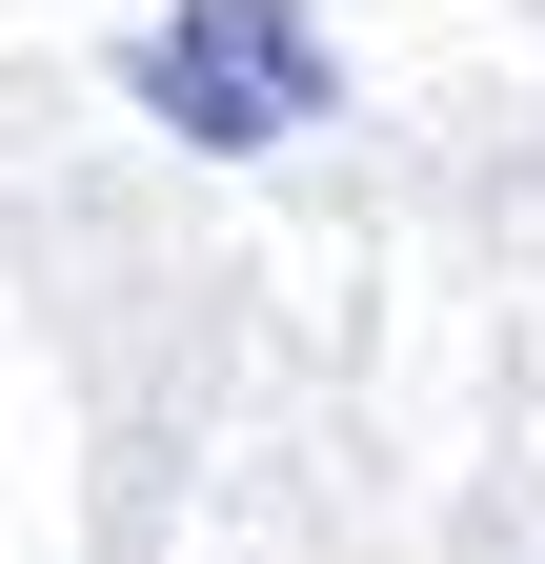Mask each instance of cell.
Segmentation results:
<instances>
[{
  "mask_svg": "<svg viewBox=\"0 0 545 564\" xmlns=\"http://www.w3.org/2000/svg\"><path fill=\"white\" fill-rule=\"evenodd\" d=\"M142 101L202 141V162H263L284 121H323V41L284 21V0H182V21L142 41Z\"/></svg>",
  "mask_w": 545,
  "mask_h": 564,
  "instance_id": "6da1fadb",
  "label": "cell"
}]
</instances>
